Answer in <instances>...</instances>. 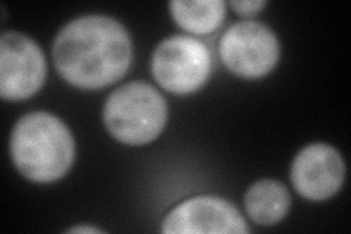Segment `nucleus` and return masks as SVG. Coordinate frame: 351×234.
I'll use <instances>...</instances> for the list:
<instances>
[{"instance_id": "8", "label": "nucleus", "mask_w": 351, "mask_h": 234, "mask_svg": "<svg viewBox=\"0 0 351 234\" xmlns=\"http://www.w3.org/2000/svg\"><path fill=\"white\" fill-rule=\"evenodd\" d=\"M346 164L338 150L324 142L304 147L293 160L291 183L300 196L319 202L334 196L343 186Z\"/></svg>"}, {"instance_id": "11", "label": "nucleus", "mask_w": 351, "mask_h": 234, "mask_svg": "<svg viewBox=\"0 0 351 234\" xmlns=\"http://www.w3.org/2000/svg\"><path fill=\"white\" fill-rule=\"evenodd\" d=\"M230 6L241 16H252L261 12L267 6V2H263V0H233V2H230Z\"/></svg>"}, {"instance_id": "10", "label": "nucleus", "mask_w": 351, "mask_h": 234, "mask_svg": "<svg viewBox=\"0 0 351 234\" xmlns=\"http://www.w3.org/2000/svg\"><path fill=\"white\" fill-rule=\"evenodd\" d=\"M169 8L176 24L196 36L211 34L226 18V3L221 0H174Z\"/></svg>"}, {"instance_id": "2", "label": "nucleus", "mask_w": 351, "mask_h": 234, "mask_svg": "<svg viewBox=\"0 0 351 234\" xmlns=\"http://www.w3.org/2000/svg\"><path fill=\"white\" fill-rule=\"evenodd\" d=\"M10 157L18 172L36 183L56 182L75 159L71 129L47 111L22 116L10 135Z\"/></svg>"}, {"instance_id": "4", "label": "nucleus", "mask_w": 351, "mask_h": 234, "mask_svg": "<svg viewBox=\"0 0 351 234\" xmlns=\"http://www.w3.org/2000/svg\"><path fill=\"white\" fill-rule=\"evenodd\" d=\"M151 72L166 91L178 95L192 94L210 78L211 56L197 38L171 36L154 50Z\"/></svg>"}, {"instance_id": "12", "label": "nucleus", "mask_w": 351, "mask_h": 234, "mask_svg": "<svg viewBox=\"0 0 351 234\" xmlns=\"http://www.w3.org/2000/svg\"><path fill=\"white\" fill-rule=\"evenodd\" d=\"M66 233H90V234L98 233V234H101L103 230L93 227V226H78V227H72L69 230H66Z\"/></svg>"}, {"instance_id": "1", "label": "nucleus", "mask_w": 351, "mask_h": 234, "mask_svg": "<svg viewBox=\"0 0 351 234\" xmlns=\"http://www.w3.org/2000/svg\"><path fill=\"white\" fill-rule=\"evenodd\" d=\"M132 54L128 30L106 15H85L68 22L53 43L58 72L81 90H101L122 80Z\"/></svg>"}, {"instance_id": "7", "label": "nucleus", "mask_w": 351, "mask_h": 234, "mask_svg": "<svg viewBox=\"0 0 351 234\" xmlns=\"http://www.w3.org/2000/svg\"><path fill=\"white\" fill-rule=\"evenodd\" d=\"M161 231L188 234H245L249 227L237 208L224 198L195 196L173 208Z\"/></svg>"}, {"instance_id": "9", "label": "nucleus", "mask_w": 351, "mask_h": 234, "mask_svg": "<svg viewBox=\"0 0 351 234\" xmlns=\"http://www.w3.org/2000/svg\"><path fill=\"white\" fill-rule=\"evenodd\" d=\"M291 198L281 182L262 179L245 194V208L249 218L261 226H276L287 215Z\"/></svg>"}, {"instance_id": "6", "label": "nucleus", "mask_w": 351, "mask_h": 234, "mask_svg": "<svg viewBox=\"0 0 351 234\" xmlns=\"http://www.w3.org/2000/svg\"><path fill=\"white\" fill-rule=\"evenodd\" d=\"M47 63L38 44L16 31L0 36V95L22 102L37 94L46 81Z\"/></svg>"}, {"instance_id": "3", "label": "nucleus", "mask_w": 351, "mask_h": 234, "mask_svg": "<svg viewBox=\"0 0 351 234\" xmlns=\"http://www.w3.org/2000/svg\"><path fill=\"white\" fill-rule=\"evenodd\" d=\"M167 102L152 85L134 81L108 95L103 120L114 139L126 145H147L166 128Z\"/></svg>"}, {"instance_id": "5", "label": "nucleus", "mask_w": 351, "mask_h": 234, "mask_svg": "<svg viewBox=\"0 0 351 234\" xmlns=\"http://www.w3.org/2000/svg\"><path fill=\"white\" fill-rule=\"evenodd\" d=\"M219 56L226 68L246 80H258L276 68L280 43L267 25L256 21H240L219 40Z\"/></svg>"}]
</instances>
